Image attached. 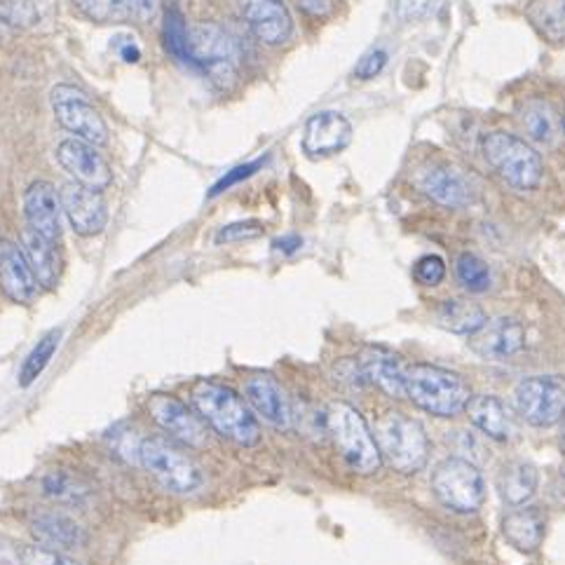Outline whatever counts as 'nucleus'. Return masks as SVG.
Here are the masks:
<instances>
[{"label": "nucleus", "instance_id": "obj_1", "mask_svg": "<svg viewBox=\"0 0 565 565\" xmlns=\"http://www.w3.org/2000/svg\"><path fill=\"white\" fill-rule=\"evenodd\" d=\"M198 416L216 435L235 441L237 446H256L260 441V427L249 404L231 387L214 381H198L191 392Z\"/></svg>", "mask_w": 565, "mask_h": 565}, {"label": "nucleus", "instance_id": "obj_2", "mask_svg": "<svg viewBox=\"0 0 565 565\" xmlns=\"http://www.w3.org/2000/svg\"><path fill=\"white\" fill-rule=\"evenodd\" d=\"M406 397L437 418H456L472 399V390L456 371L435 364L406 366Z\"/></svg>", "mask_w": 565, "mask_h": 565}, {"label": "nucleus", "instance_id": "obj_3", "mask_svg": "<svg viewBox=\"0 0 565 565\" xmlns=\"http://www.w3.org/2000/svg\"><path fill=\"white\" fill-rule=\"evenodd\" d=\"M137 465H141L164 491L177 495H191L204 483L200 465L188 456L179 441L167 437H143L137 448Z\"/></svg>", "mask_w": 565, "mask_h": 565}, {"label": "nucleus", "instance_id": "obj_4", "mask_svg": "<svg viewBox=\"0 0 565 565\" xmlns=\"http://www.w3.org/2000/svg\"><path fill=\"white\" fill-rule=\"evenodd\" d=\"M327 431L331 435L338 454L356 475H375L381 467V454L375 446L373 431L369 429L362 413L345 402H331L327 413Z\"/></svg>", "mask_w": 565, "mask_h": 565}, {"label": "nucleus", "instance_id": "obj_5", "mask_svg": "<svg viewBox=\"0 0 565 565\" xmlns=\"http://www.w3.org/2000/svg\"><path fill=\"white\" fill-rule=\"evenodd\" d=\"M381 460L402 475H416L425 467L429 456V441L425 427L404 413L387 411L379 418L373 431Z\"/></svg>", "mask_w": 565, "mask_h": 565}, {"label": "nucleus", "instance_id": "obj_6", "mask_svg": "<svg viewBox=\"0 0 565 565\" xmlns=\"http://www.w3.org/2000/svg\"><path fill=\"white\" fill-rule=\"evenodd\" d=\"M486 162L493 167V172L510 183L516 191H533L542 183L544 164L537 150L510 131H491L481 143Z\"/></svg>", "mask_w": 565, "mask_h": 565}, {"label": "nucleus", "instance_id": "obj_7", "mask_svg": "<svg viewBox=\"0 0 565 565\" xmlns=\"http://www.w3.org/2000/svg\"><path fill=\"white\" fill-rule=\"evenodd\" d=\"M242 50L235 38L216 24L188 26V64L200 68L218 87L237 81Z\"/></svg>", "mask_w": 565, "mask_h": 565}, {"label": "nucleus", "instance_id": "obj_8", "mask_svg": "<svg viewBox=\"0 0 565 565\" xmlns=\"http://www.w3.org/2000/svg\"><path fill=\"white\" fill-rule=\"evenodd\" d=\"M431 491L446 510L475 514L483 504L486 483L475 462L465 458H446L431 472Z\"/></svg>", "mask_w": 565, "mask_h": 565}, {"label": "nucleus", "instance_id": "obj_9", "mask_svg": "<svg viewBox=\"0 0 565 565\" xmlns=\"http://www.w3.org/2000/svg\"><path fill=\"white\" fill-rule=\"evenodd\" d=\"M52 110L54 118L66 131H71L73 139L87 141L92 146H106L108 143V125L102 118V113L94 108L87 99V94L73 85H56L52 89Z\"/></svg>", "mask_w": 565, "mask_h": 565}, {"label": "nucleus", "instance_id": "obj_10", "mask_svg": "<svg viewBox=\"0 0 565 565\" xmlns=\"http://www.w3.org/2000/svg\"><path fill=\"white\" fill-rule=\"evenodd\" d=\"M519 416L533 427H552L565 413V381L558 375H533L514 390Z\"/></svg>", "mask_w": 565, "mask_h": 565}, {"label": "nucleus", "instance_id": "obj_11", "mask_svg": "<svg viewBox=\"0 0 565 565\" xmlns=\"http://www.w3.org/2000/svg\"><path fill=\"white\" fill-rule=\"evenodd\" d=\"M148 413L153 423L167 431L169 439L179 444H185L191 448H202L206 444V425L200 416L188 408L181 399L172 397V394H150L148 399Z\"/></svg>", "mask_w": 565, "mask_h": 565}, {"label": "nucleus", "instance_id": "obj_12", "mask_svg": "<svg viewBox=\"0 0 565 565\" xmlns=\"http://www.w3.org/2000/svg\"><path fill=\"white\" fill-rule=\"evenodd\" d=\"M56 162L62 164L64 172L92 191H106L113 183V172L106 158L99 153L97 146L81 139H64L56 146Z\"/></svg>", "mask_w": 565, "mask_h": 565}, {"label": "nucleus", "instance_id": "obj_13", "mask_svg": "<svg viewBox=\"0 0 565 565\" xmlns=\"http://www.w3.org/2000/svg\"><path fill=\"white\" fill-rule=\"evenodd\" d=\"M237 6L258 43L279 47L291 41L294 19L285 0H237Z\"/></svg>", "mask_w": 565, "mask_h": 565}, {"label": "nucleus", "instance_id": "obj_14", "mask_svg": "<svg viewBox=\"0 0 565 565\" xmlns=\"http://www.w3.org/2000/svg\"><path fill=\"white\" fill-rule=\"evenodd\" d=\"M525 345V329L514 317H495L469 335V350L486 362H504Z\"/></svg>", "mask_w": 565, "mask_h": 565}, {"label": "nucleus", "instance_id": "obj_15", "mask_svg": "<svg viewBox=\"0 0 565 565\" xmlns=\"http://www.w3.org/2000/svg\"><path fill=\"white\" fill-rule=\"evenodd\" d=\"M60 202H62V212L66 214L75 233L83 237H94L104 233L108 223V210H106V200L99 191H92V188L71 181L62 185Z\"/></svg>", "mask_w": 565, "mask_h": 565}, {"label": "nucleus", "instance_id": "obj_16", "mask_svg": "<svg viewBox=\"0 0 565 565\" xmlns=\"http://www.w3.org/2000/svg\"><path fill=\"white\" fill-rule=\"evenodd\" d=\"M416 183L429 200H435L441 206H450V210H462L477 198L472 181L460 169L448 164H429L420 169Z\"/></svg>", "mask_w": 565, "mask_h": 565}, {"label": "nucleus", "instance_id": "obj_17", "mask_svg": "<svg viewBox=\"0 0 565 565\" xmlns=\"http://www.w3.org/2000/svg\"><path fill=\"white\" fill-rule=\"evenodd\" d=\"M62 202L50 181H33L24 193L26 228L47 242L62 239Z\"/></svg>", "mask_w": 565, "mask_h": 565}, {"label": "nucleus", "instance_id": "obj_18", "mask_svg": "<svg viewBox=\"0 0 565 565\" xmlns=\"http://www.w3.org/2000/svg\"><path fill=\"white\" fill-rule=\"evenodd\" d=\"M352 141V125L338 110H319L306 122L303 150L310 158H329L341 153Z\"/></svg>", "mask_w": 565, "mask_h": 565}, {"label": "nucleus", "instance_id": "obj_19", "mask_svg": "<svg viewBox=\"0 0 565 565\" xmlns=\"http://www.w3.org/2000/svg\"><path fill=\"white\" fill-rule=\"evenodd\" d=\"M244 394H247V404L254 416H258L263 423L275 429H289L291 427V406L285 390L273 379L270 373H256L244 385Z\"/></svg>", "mask_w": 565, "mask_h": 565}, {"label": "nucleus", "instance_id": "obj_20", "mask_svg": "<svg viewBox=\"0 0 565 565\" xmlns=\"http://www.w3.org/2000/svg\"><path fill=\"white\" fill-rule=\"evenodd\" d=\"M0 289L19 306L33 303L38 289H41L22 247L8 239L0 242Z\"/></svg>", "mask_w": 565, "mask_h": 565}, {"label": "nucleus", "instance_id": "obj_21", "mask_svg": "<svg viewBox=\"0 0 565 565\" xmlns=\"http://www.w3.org/2000/svg\"><path fill=\"white\" fill-rule=\"evenodd\" d=\"M360 371L369 383L381 387L387 397H406V366L397 354L385 348H364L360 354Z\"/></svg>", "mask_w": 565, "mask_h": 565}, {"label": "nucleus", "instance_id": "obj_22", "mask_svg": "<svg viewBox=\"0 0 565 565\" xmlns=\"http://www.w3.org/2000/svg\"><path fill=\"white\" fill-rule=\"evenodd\" d=\"M29 529L52 550H81L87 542L81 525L62 512H35L29 519Z\"/></svg>", "mask_w": 565, "mask_h": 565}, {"label": "nucleus", "instance_id": "obj_23", "mask_svg": "<svg viewBox=\"0 0 565 565\" xmlns=\"http://www.w3.org/2000/svg\"><path fill=\"white\" fill-rule=\"evenodd\" d=\"M465 413L486 437L495 441H510L514 437V423L510 418V411L493 394H477V397L467 402Z\"/></svg>", "mask_w": 565, "mask_h": 565}, {"label": "nucleus", "instance_id": "obj_24", "mask_svg": "<svg viewBox=\"0 0 565 565\" xmlns=\"http://www.w3.org/2000/svg\"><path fill=\"white\" fill-rule=\"evenodd\" d=\"M22 252H24L29 266L33 270L38 287L54 289L56 281H60V275H62V256H60V249H56V244L43 239L41 235L31 233L29 228H24Z\"/></svg>", "mask_w": 565, "mask_h": 565}, {"label": "nucleus", "instance_id": "obj_25", "mask_svg": "<svg viewBox=\"0 0 565 565\" xmlns=\"http://www.w3.org/2000/svg\"><path fill=\"white\" fill-rule=\"evenodd\" d=\"M544 529H547V521H544V514L535 510V507L514 510L502 519L504 540L523 554H531L540 547L544 540Z\"/></svg>", "mask_w": 565, "mask_h": 565}, {"label": "nucleus", "instance_id": "obj_26", "mask_svg": "<svg viewBox=\"0 0 565 565\" xmlns=\"http://www.w3.org/2000/svg\"><path fill=\"white\" fill-rule=\"evenodd\" d=\"M537 483H540L537 469L525 460H514V462H507L500 469L498 493L507 504L521 507L535 495Z\"/></svg>", "mask_w": 565, "mask_h": 565}, {"label": "nucleus", "instance_id": "obj_27", "mask_svg": "<svg viewBox=\"0 0 565 565\" xmlns=\"http://www.w3.org/2000/svg\"><path fill=\"white\" fill-rule=\"evenodd\" d=\"M519 118H521V125L531 141H535L540 146H554L558 141L563 122L558 118L556 108L550 102H542V99L525 102L521 106Z\"/></svg>", "mask_w": 565, "mask_h": 565}, {"label": "nucleus", "instance_id": "obj_28", "mask_svg": "<svg viewBox=\"0 0 565 565\" xmlns=\"http://www.w3.org/2000/svg\"><path fill=\"white\" fill-rule=\"evenodd\" d=\"M435 317L441 329L458 335H472L488 319L481 306L469 303V300H460V298L441 300L439 308L435 310Z\"/></svg>", "mask_w": 565, "mask_h": 565}, {"label": "nucleus", "instance_id": "obj_29", "mask_svg": "<svg viewBox=\"0 0 565 565\" xmlns=\"http://www.w3.org/2000/svg\"><path fill=\"white\" fill-rule=\"evenodd\" d=\"M43 495L50 498L56 504H81L89 495V486L71 472L64 469H54L41 479Z\"/></svg>", "mask_w": 565, "mask_h": 565}, {"label": "nucleus", "instance_id": "obj_30", "mask_svg": "<svg viewBox=\"0 0 565 565\" xmlns=\"http://www.w3.org/2000/svg\"><path fill=\"white\" fill-rule=\"evenodd\" d=\"M525 14L550 41H563L565 38V0H533Z\"/></svg>", "mask_w": 565, "mask_h": 565}, {"label": "nucleus", "instance_id": "obj_31", "mask_svg": "<svg viewBox=\"0 0 565 565\" xmlns=\"http://www.w3.org/2000/svg\"><path fill=\"white\" fill-rule=\"evenodd\" d=\"M60 338H62V331L54 329V331L45 333L41 341H38V345L29 352V356L24 360L22 369H19V379H17L19 387H31L38 379H41L43 371L52 362L56 348H60Z\"/></svg>", "mask_w": 565, "mask_h": 565}, {"label": "nucleus", "instance_id": "obj_32", "mask_svg": "<svg viewBox=\"0 0 565 565\" xmlns=\"http://www.w3.org/2000/svg\"><path fill=\"white\" fill-rule=\"evenodd\" d=\"M456 277L460 285L469 291V294H483L491 287V268H488V263L483 258H479L477 254H460L456 258Z\"/></svg>", "mask_w": 565, "mask_h": 565}, {"label": "nucleus", "instance_id": "obj_33", "mask_svg": "<svg viewBox=\"0 0 565 565\" xmlns=\"http://www.w3.org/2000/svg\"><path fill=\"white\" fill-rule=\"evenodd\" d=\"M75 6L97 24H116L129 17V0H75Z\"/></svg>", "mask_w": 565, "mask_h": 565}, {"label": "nucleus", "instance_id": "obj_34", "mask_svg": "<svg viewBox=\"0 0 565 565\" xmlns=\"http://www.w3.org/2000/svg\"><path fill=\"white\" fill-rule=\"evenodd\" d=\"M164 45L177 60L188 64V24L179 8H169L164 14Z\"/></svg>", "mask_w": 565, "mask_h": 565}, {"label": "nucleus", "instance_id": "obj_35", "mask_svg": "<svg viewBox=\"0 0 565 565\" xmlns=\"http://www.w3.org/2000/svg\"><path fill=\"white\" fill-rule=\"evenodd\" d=\"M19 558H22L24 565H81L64 552L45 547V544H29V547L19 552Z\"/></svg>", "mask_w": 565, "mask_h": 565}, {"label": "nucleus", "instance_id": "obj_36", "mask_svg": "<svg viewBox=\"0 0 565 565\" xmlns=\"http://www.w3.org/2000/svg\"><path fill=\"white\" fill-rule=\"evenodd\" d=\"M413 277H416L423 287H437L446 277V263L437 254H427L416 260L413 266Z\"/></svg>", "mask_w": 565, "mask_h": 565}, {"label": "nucleus", "instance_id": "obj_37", "mask_svg": "<svg viewBox=\"0 0 565 565\" xmlns=\"http://www.w3.org/2000/svg\"><path fill=\"white\" fill-rule=\"evenodd\" d=\"M266 233V225L256 218L249 221H237L231 225H223L216 235V244H231V242H244V239H256Z\"/></svg>", "mask_w": 565, "mask_h": 565}, {"label": "nucleus", "instance_id": "obj_38", "mask_svg": "<svg viewBox=\"0 0 565 565\" xmlns=\"http://www.w3.org/2000/svg\"><path fill=\"white\" fill-rule=\"evenodd\" d=\"M0 17L12 26H26L35 22L38 12L29 0H8V3H3V10H0Z\"/></svg>", "mask_w": 565, "mask_h": 565}, {"label": "nucleus", "instance_id": "obj_39", "mask_svg": "<svg viewBox=\"0 0 565 565\" xmlns=\"http://www.w3.org/2000/svg\"><path fill=\"white\" fill-rule=\"evenodd\" d=\"M387 66V52L385 50H371L366 52L360 62L354 66V78L356 81H371Z\"/></svg>", "mask_w": 565, "mask_h": 565}, {"label": "nucleus", "instance_id": "obj_40", "mask_svg": "<svg viewBox=\"0 0 565 565\" xmlns=\"http://www.w3.org/2000/svg\"><path fill=\"white\" fill-rule=\"evenodd\" d=\"M437 0H394V14L402 22H418V19L427 17L435 8Z\"/></svg>", "mask_w": 565, "mask_h": 565}, {"label": "nucleus", "instance_id": "obj_41", "mask_svg": "<svg viewBox=\"0 0 565 565\" xmlns=\"http://www.w3.org/2000/svg\"><path fill=\"white\" fill-rule=\"evenodd\" d=\"M260 160H256V162H249V164H242V167H235L233 172H228L225 174L214 188H212V195H218V193H223V191H228L231 185H235V183H239L242 179H249L256 169H260Z\"/></svg>", "mask_w": 565, "mask_h": 565}, {"label": "nucleus", "instance_id": "obj_42", "mask_svg": "<svg viewBox=\"0 0 565 565\" xmlns=\"http://www.w3.org/2000/svg\"><path fill=\"white\" fill-rule=\"evenodd\" d=\"M294 3L300 12H306L308 17H315V19H322L333 10V0H294Z\"/></svg>", "mask_w": 565, "mask_h": 565}, {"label": "nucleus", "instance_id": "obj_43", "mask_svg": "<svg viewBox=\"0 0 565 565\" xmlns=\"http://www.w3.org/2000/svg\"><path fill=\"white\" fill-rule=\"evenodd\" d=\"M160 0H129V14H135L141 22H148L158 12Z\"/></svg>", "mask_w": 565, "mask_h": 565}, {"label": "nucleus", "instance_id": "obj_44", "mask_svg": "<svg viewBox=\"0 0 565 565\" xmlns=\"http://www.w3.org/2000/svg\"><path fill=\"white\" fill-rule=\"evenodd\" d=\"M300 247H303V239H300V237L294 235V233H289V235H285V237H277V239L273 242V249H275L277 254H281V256H291V254H296Z\"/></svg>", "mask_w": 565, "mask_h": 565}, {"label": "nucleus", "instance_id": "obj_45", "mask_svg": "<svg viewBox=\"0 0 565 565\" xmlns=\"http://www.w3.org/2000/svg\"><path fill=\"white\" fill-rule=\"evenodd\" d=\"M122 45L118 47L120 50V56L125 62H129V64H135V62H139V56H141V50L137 47V43H131V38H122Z\"/></svg>", "mask_w": 565, "mask_h": 565}, {"label": "nucleus", "instance_id": "obj_46", "mask_svg": "<svg viewBox=\"0 0 565 565\" xmlns=\"http://www.w3.org/2000/svg\"><path fill=\"white\" fill-rule=\"evenodd\" d=\"M561 446L565 448V413H563V418H561Z\"/></svg>", "mask_w": 565, "mask_h": 565}, {"label": "nucleus", "instance_id": "obj_47", "mask_svg": "<svg viewBox=\"0 0 565 565\" xmlns=\"http://www.w3.org/2000/svg\"><path fill=\"white\" fill-rule=\"evenodd\" d=\"M561 122H563V129H565V113H563V120Z\"/></svg>", "mask_w": 565, "mask_h": 565}, {"label": "nucleus", "instance_id": "obj_48", "mask_svg": "<svg viewBox=\"0 0 565 565\" xmlns=\"http://www.w3.org/2000/svg\"><path fill=\"white\" fill-rule=\"evenodd\" d=\"M563 477H565V462H563Z\"/></svg>", "mask_w": 565, "mask_h": 565}]
</instances>
